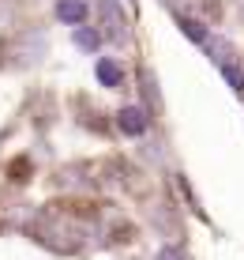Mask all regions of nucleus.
<instances>
[{
    "label": "nucleus",
    "instance_id": "f257e3e1",
    "mask_svg": "<svg viewBox=\"0 0 244 260\" xmlns=\"http://www.w3.org/2000/svg\"><path fill=\"white\" fill-rule=\"evenodd\" d=\"M116 124H120L124 136H143V132L150 128V117H147V110H143V106H128V110L116 113Z\"/></svg>",
    "mask_w": 244,
    "mask_h": 260
},
{
    "label": "nucleus",
    "instance_id": "f03ea898",
    "mask_svg": "<svg viewBox=\"0 0 244 260\" xmlns=\"http://www.w3.org/2000/svg\"><path fill=\"white\" fill-rule=\"evenodd\" d=\"M57 19L60 23H71V26H83L87 4H83V0H57Z\"/></svg>",
    "mask_w": 244,
    "mask_h": 260
},
{
    "label": "nucleus",
    "instance_id": "7ed1b4c3",
    "mask_svg": "<svg viewBox=\"0 0 244 260\" xmlns=\"http://www.w3.org/2000/svg\"><path fill=\"white\" fill-rule=\"evenodd\" d=\"M94 72H98V79H102L105 87H120V83H124V68L116 64L113 57H102V60H98V68H94Z\"/></svg>",
    "mask_w": 244,
    "mask_h": 260
},
{
    "label": "nucleus",
    "instance_id": "20e7f679",
    "mask_svg": "<svg viewBox=\"0 0 244 260\" xmlns=\"http://www.w3.org/2000/svg\"><path fill=\"white\" fill-rule=\"evenodd\" d=\"M102 15H105V23H109L113 38H124V34H128V23H124L120 12H116V0H102Z\"/></svg>",
    "mask_w": 244,
    "mask_h": 260
},
{
    "label": "nucleus",
    "instance_id": "39448f33",
    "mask_svg": "<svg viewBox=\"0 0 244 260\" xmlns=\"http://www.w3.org/2000/svg\"><path fill=\"white\" fill-rule=\"evenodd\" d=\"M75 46H79V49H87V53H94L98 46H102V34L90 30V26H75Z\"/></svg>",
    "mask_w": 244,
    "mask_h": 260
},
{
    "label": "nucleus",
    "instance_id": "423d86ee",
    "mask_svg": "<svg viewBox=\"0 0 244 260\" xmlns=\"http://www.w3.org/2000/svg\"><path fill=\"white\" fill-rule=\"evenodd\" d=\"M180 30H184L192 42H207V30H203L199 19H180Z\"/></svg>",
    "mask_w": 244,
    "mask_h": 260
}]
</instances>
